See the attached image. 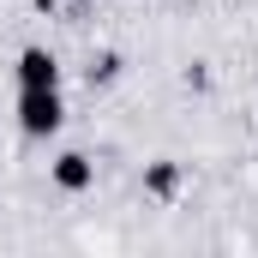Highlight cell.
Instances as JSON below:
<instances>
[{"label":"cell","instance_id":"1","mask_svg":"<svg viewBox=\"0 0 258 258\" xmlns=\"http://www.w3.org/2000/svg\"><path fill=\"white\" fill-rule=\"evenodd\" d=\"M54 126H60L54 90H24V132H54Z\"/></svg>","mask_w":258,"mask_h":258},{"label":"cell","instance_id":"2","mask_svg":"<svg viewBox=\"0 0 258 258\" xmlns=\"http://www.w3.org/2000/svg\"><path fill=\"white\" fill-rule=\"evenodd\" d=\"M24 90H54V60H48L42 48L24 54Z\"/></svg>","mask_w":258,"mask_h":258},{"label":"cell","instance_id":"3","mask_svg":"<svg viewBox=\"0 0 258 258\" xmlns=\"http://www.w3.org/2000/svg\"><path fill=\"white\" fill-rule=\"evenodd\" d=\"M54 174H60V186H72V192H78V186L90 180V168H84V156H60V168H54Z\"/></svg>","mask_w":258,"mask_h":258}]
</instances>
